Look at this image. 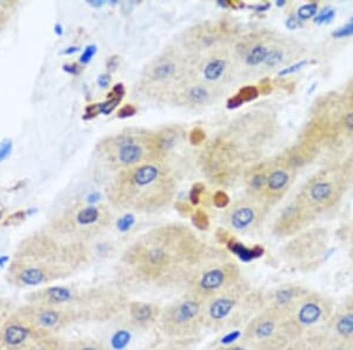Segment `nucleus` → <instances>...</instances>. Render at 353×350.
<instances>
[{"mask_svg":"<svg viewBox=\"0 0 353 350\" xmlns=\"http://www.w3.org/2000/svg\"><path fill=\"white\" fill-rule=\"evenodd\" d=\"M190 226L168 223L141 233L121 256L118 286L123 289L186 286L204 263L221 256Z\"/></svg>","mask_w":353,"mask_h":350,"instance_id":"1","label":"nucleus"},{"mask_svg":"<svg viewBox=\"0 0 353 350\" xmlns=\"http://www.w3.org/2000/svg\"><path fill=\"white\" fill-rule=\"evenodd\" d=\"M278 133V117L271 110L239 113L205 143L198 158L201 173L214 186H233L249 166L261 161Z\"/></svg>","mask_w":353,"mask_h":350,"instance_id":"2","label":"nucleus"},{"mask_svg":"<svg viewBox=\"0 0 353 350\" xmlns=\"http://www.w3.org/2000/svg\"><path fill=\"white\" fill-rule=\"evenodd\" d=\"M176 188L172 170L164 162H152L117 173L106 197L117 209L156 213L172 203Z\"/></svg>","mask_w":353,"mask_h":350,"instance_id":"3","label":"nucleus"},{"mask_svg":"<svg viewBox=\"0 0 353 350\" xmlns=\"http://www.w3.org/2000/svg\"><path fill=\"white\" fill-rule=\"evenodd\" d=\"M168 151L161 131L137 128L109 136L97 146L99 158L116 173L145 163L164 162Z\"/></svg>","mask_w":353,"mask_h":350,"instance_id":"4","label":"nucleus"},{"mask_svg":"<svg viewBox=\"0 0 353 350\" xmlns=\"http://www.w3.org/2000/svg\"><path fill=\"white\" fill-rule=\"evenodd\" d=\"M189 77L188 57L176 45H170L141 70L137 81V93L148 101L170 103Z\"/></svg>","mask_w":353,"mask_h":350,"instance_id":"5","label":"nucleus"},{"mask_svg":"<svg viewBox=\"0 0 353 350\" xmlns=\"http://www.w3.org/2000/svg\"><path fill=\"white\" fill-rule=\"evenodd\" d=\"M264 307V294L251 289L244 278L205 302V329L223 331L241 326L243 322H250Z\"/></svg>","mask_w":353,"mask_h":350,"instance_id":"6","label":"nucleus"},{"mask_svg":"<svg viewBox=\"0 0 353 350\" xmlns=\"http://www.w3.org/2000/svg\"><path fill=\"white\" fill-rule=\"evenodd\" d=\"M353 184V159L333 162L306 179L297 197L317 216L336 208Z\"/></svg>","mask_w":353,"mask_h":350,"instance_id":"7","label":"nucleus"},{"mask_svg":"<svg viewBox=\"0 0 353 350\" xmlns=\"http://www.w3.org/2000/svg\"><path fill=\"white\" fill-rule=\"evenodd\" d=\"M112 220V213L108 206L77 204L53 218L50 231L65 241L88 244V241L108 229Z\"/></svg>","mask_w":353,"mask_h":350,"instance_id":"8","label":"nucleus"},{"mask_svg":"<svg viewBox=\"0 0 353 350\" xmlns=\"http://www.w3.org/2000/svg\"><path fill=\"white\" fill-rule=\"evenodd\" d=\"M157 327L165 338L186 340L205 329V302L186 294L161 308Z\"/></svg>","mask_w":353,"mask_h":350,"instance_id":"9","label":"nucleus"},{"mask_svg":"<svg viewBox=\"0 0 353 350\" xmlns=\"http://www.w3.org/2000/svg\"><path fill=\"white\" fill-rule=\"evenodd\" d=\"M243 280L237 262L230 260L226 255H221L204 263L190 278L185 289L188 294L206 302Z\"/></svg>","mask_w":353,"mask_h":350,"instance_id":"10","label":"nucleus"},{"mask_svg":"<svg viewBox=\"0 0 353 350\" xmlns=\"http://www.w3.org/2000/svg\"><path fill=\"white\" fill-rule=\"evenodd\" d=\"M239 36L236 28L228 21H205L191 25L181 33L176 46L188 59L224 46H231Z\"/></svg>","mask_w":353,"mask_h":350,"instance_id":"11","label":"nucleus"},{"mask_svg":"<svg viewBox=\"0 0 353 350\" xmlns=\"http://www.w3.org/2000/svg\"><path fill=\"white\" fill-rule=\"evenodd\" d=\"M241 340L252 350H286L291 343L283 318L268 307L246 323Z\"/></svg>","mask_w":353,"mask_h":350,"instance_id":"12","label":"nucleus"},{"mask_svg":"<svg viewBox=\"0 0 353 350\" xmlns=\"http://www.w3.org/2000/svg\"><path fill=\"white\" fill-rule=\"evenodd\" d=\"M333 313L334 307L329 298L310 291L292 313L283 318V327L292 342L303 335L316 331L319 324H326Z\"/></svg>","mask_w":353,"mask_h":350,"instance_id":"13","label":"nucleus"},{"mask_svg":"<svg viewBox=\"0 0 353 350\" xmlns=\"http://www.w3.org/2000/svg\"><path fill=\"white\" fill-rule=\"evenodd\" d=\"M231 46L217 48L189 59L190 76L221 89L231 84L241 75Z\"/></svg>","mask_w":353,"mask_h":350,"instance_id":"14","label":"nucleus"},{"mask_svg":"<svg viewBox=\"0 0 353 350\" xmlns=\"http://www.w3.org/2000/svg\"><path fill=\"white\" fill-rule=\"evenodd\" d=\"M276 37L277 33L266 28L254 30L237 37L231 48L241 75L259 76L261 66L264 64Z\"/></svg>","mask_w":353,"mask_h":350,"instance_id":"15","label":"nucleus"},{"mask_svg":"<svg viewBox=\"0 0 353 350\" xmlns=\"http://www.w3.org/2000/svg\"><path fill=\"white\" fill-rule=\"evenodd\" d=\"M17 313L45 335H57L61 329L81 322L76 311L66 306L26 303Z\"/></svg>","mask_w":353,"mask_h":350,"instance_id":"16","label":"nucleus"},{"mask_svg":"<svg viewBox=\"0 0 353 350\" xmlns=\"http://www.w3.org/2000/svg\"><path fill=\"white\" fill-rule=\"evenodd\" d=\"M327 241L329 235L325 229L311 228L291 238L281 253L298 268L309 269L310 266L321 261L327 248Z\"/></svg>","mask_w":353,"mask_h":350,"instance_id":"17","label":"nucleus"},{"mask_svg":"<svg viewBox=\"0 0 353 350\" xmlns=\"http://www.w3.org/2000/svg\"><path fill=\"white\" fill-rule=\"evenodd\" d=\"M268 204L245 195L230 204L223 213V223L233 233H251L264 224L270 213Z\"/></svg>","mask_w":353,"mask_h":350,"instance_id":"18","label":"nucleus"},{"mask_svg":"<svg viewBox=\"0 0 353 350\" xmlns=\"http://www.w3.org/2000/svg\"><path fill=\"white\" fill-rule=\"evenodd\" d=\"M72 273L71 268L63 264L14 258L8 269V278L16 286H33L61 281Z\"/></svg>","mask_w":353,"mask_h":350,"instance_id":"19","label":"nucleus"},{"mask_svg":"<svg viewBox=\"0 0 353 350\" xmlns=\"http://www.w3.org/2000/svg\"><path fill=\"white\" fill-rule=\"evenodd\" d=\"M268 173L265 184L264 203L270 208L276 206L278 202L285 197L286 193L292 188L298 170L294 169L283 155H278L266 159Z\"/></svg>","mask_w":353,"mask_h":350,"instance_id":"20","label":"nucleus"},{"mask_svg":"<svg viewBox=\"0 0 353 350\" xmlns=\"http://www.w3.org/2000/svg\"><path fill=\"white\" fill-rule=\"evenodd\" d=\"M223 93L224 89L190 76L176 90L170 103L176 108L197 111L214 104Z\"/></svg>","mask_w":353,"mask_h":350,"instance_id":"21","label":"nucleus"},{"mask_svg":"<svg viewBox=\"0 0 353 350\" xmlns=\"http://www.w3.org/2000/svg\"><path fill=\"white\" fill-rule=\"evenodd\" d=\"M317 217V215L296 196L273 222L272 233L278 238L294 237L309 229Z\"/></svg>","mask_w":353,"mask_h":350,"instance_id":"22","label":"nucleus"},{"mask_svg":"<svg viewBox=\"0 0 353 350\" xmlns=\"http://www.w3.org/2000/svg\"><path fill=\"white\" fill-rule=\"evenodd\" d=\"M45 336L50 335L43 334L14 311L0 326V350L19 349L30 341Z\"/></svg>","mask_w":353,"mask_h":350,"instance_id":"23","label":"nucleus"},{"mask_svg":"<svg viewBox=\"0 0 353 350\" xmlns=\"http://www.w3.org/2000/svg\"><path fill=\"white\" fill-rule=\"evenodd\" d=\"M304 55V48L301 43L289 37L278 36L270 48L259 76H268L278 70L293 64Z\"/></svg>","mask_w":353,"mask_h":350,"instance_id":"24","label":"nucleus"},{"mask_svg":"<svg viewBox=\"0 0 353 350\" xmlns=\"http://www.w3.org/2000/svg\"><path fill=\"white\" fill-rule=\"evenodd\" d=\"M326 340L330 344L341 346L345 349H353V298H350L344 306L334 310L326 323Z\"/></svg>","mask_w":353,"mask_h":350,"instance_id":"25","label":"nucleus"},{"mask_svg":"<svg viewBox=\"0 0 353 350\" xmlns=\"http://www.w3.org/2000/svg\"><path fill=\"white\" fill-rule=\"evenodd\" d=\"M310 290L301 284L286 283L269 290L264 294L265 307H268L284 318L292 313Z\"/></svg>","mask_w":353,"mask_h":350,"instance_id":"26","label":"nucleus"},{"mask_svg":"<svg viewBox=\"0 0 353 350\" xmlns=\"http://www.w3.org/2000/svg\"><path fill=\"white\" fill-rule=\"evenodd\" d=\"M161 308L156 303L143 302V301H129L126 309L125 322L128 323L136 331H144L157 326L161 316Z\"/></svg>","mask_w":353,"mask_h":350,"instance_id":"27","label":"nucleus"},{"mask_svg":"<svg viewBox=\"0 0 353 350\" xmlns=\"http://www.w3.org/2000/svg\"><path fill=\"white\" fill-rule=\"evenodd\" d=\"M266 173H268V163L266 159L254 163L249 166L244 175L245 195L249 197L254 198L257 201L264 203L265 184H266Z\"/></svg>","mask_w":353,"mask_h":350,"instance_id":"28","label":"nucleus"},{"mask_svg":"<svg viewBox=\"0 0 353 350\" xmlns=\"http://www.w3.org/2000/svg\"><path fill=\"white\" fill-rule=\"evenodd\" d=\"M318 153H319V148H317L316 145L299 141L292 146L288 148L281 155L285 157L290 164L292 165L294 169L299 170L310 163H312L314 158L317 157Z\"/></svg>","mask_w":353,"mask_h":350,"instance_id":"29","label":"nucleus"},{"mask_svg":"<svg viewBox=\"0 0 353 350\" xmlns=\"http://www.w3.org/2000/svg\"><path fill=\"white\" fill-rule=\"evenodd\" d=\"M65 342L64 338L58 335H50L32 340L17 350H64Z\"/></svg>","mask_w":353,"mask_h":350,"instance_id":"30","label":"nucleus"},{"mask_svg":"<svg viewBox=\"0 0 353 350\" xmlns=\"http://www.w3.org/2000/svg\"><path fill=\"white\" fill-rule=\"evenodd\" d=\"M124 324V329H117L113 331V334L110 338V344L106 346L108 350H125L130 346L132 331L136 330L132 329L126 322Z\"/></svg>","mask_w":353,"mask_h":350,"instance_id":"31","label":"nucleus"},{"mask_svg":"<svg viewBox=\"0 0 353 350\" xmlns=\"http://www.w3.org/2000/svg\"><path fill=\"white\" fill-rule=\"evenodd\" d=\"M338 133L347 141L353 142V106H343L338 119Z\"/></svg>","mask_w":353,"mask_h":350,"instance_id":"32","label":"nucleus"},{"mask_svg":"<svg viewBox=\"0 0 353 350\" xmlns=\"http://www.w3.org/2000/svg\"><path fill=\"white\" fill-rule=\"evenodd\" d=\"M64 350H108L104 343L92 338L66 341Z\"/></svg>","mask_w":353,"mask_h":350,"instance_id":"33","label":"nucleus"},{"mask_svg":"<svg viewBox=\"0 0 353 350\" xmlns=\"http://www.w3.org/2000/svg\"><path fill=\"white\" fill-rule=\"evenodd\" d=\"M258 95H259V90L256 86L249 85V86H245L243 89L239 90V93L233 98H231L230 101H232V104L234 105H241V103H245V101H252Z\"/></svg>","mask_w":353,"mask_h":350,"instance_id":"34","label":"nucleus"},{"mask_svg":"<svg viewBox=\"0 0 353 350\" xmlns=\"http://www.w3.org/2000/svg\"><path fill=\"white\" fill-rule=\"evenodd\" d=\"M192 223L198 230H208L210 226L209 215L203 209L194 210L192 213Z\"/></svg>","mask_w":353,"mask_h":350,"instance_id":"35","label":"nucleus"},{"mask_svg":"<svg viewBox=\"0 0 353 350\" xmlns=\"http://www.w3.org/2000/svg\"><path fill=\"white\" fill-rule=\"evenodd\" d=\"M12 302L6 298H0V326L5 322V320L12 314Z\"/></svg>","mask_w":353,"mask_h":350,"instance_id":"36","label":"nucleus"},{"mask_svg":"<svg viewBox=\"0 0 353 350\" xmlns=\"http://www.w3.org/2000/svg\"><path fill=\"white\" fill-rule=\"evenodd\" d=\"M213 204L221 209H226L230 206V197L228 196V193L223 190H218L213 196Z\"/></svg>","mask_w":353,"mask_h":350,"instance_id":"37","label":"nucleus"},{"mask_svg":"<svg viewBox=\"0 0 353 350\" xmlns=\"http://www.w3.org/2000/svg\"><path fill=\"white\" fill-rule=\"evenodd\" d=\"M189 139L190 142H191V144H201V143H204L205 139H206V133H205L204 130L198 126V128H194V129L190 133Z\"/></svg>","mask_w":353,"mask_h":350,"instance_id":"38","label":"nucleus"},{"mask_svg":"<svg viewBox=\"0 0 353 350\" xmlns=\"http://www.w3.org/2000/svg\"><path fill=\"white\" fill-rule=\"evenodd\" d=\"M341 97L343 104L346 106H353V78L347 83L345 90Z\"/></svg>","mask_w":353,"mask_h":350,"instance_id":"39","label":"nucleus"},{"mask_svg":"<svg viewBox=\"0 0 353 350\" xmlns=\"http://www.w3.org/2000/svg\"><path fill=\"white\" fill-rule=\"evenodd\" d=\"M213 350H252L250 348L246 343L243 341L234 343H228V344H223V346L218 347L216 349Z\"/></svg>","mask_w":353,"mask_h":350,"instance_id":"40","label":"nucleus"},{"mask_svg":"<svg viewBox=\"0 0 353 350\" xmlns=\"http://www.w3.org/2000/svg\"><path fill=\"white\" fill-rule=\"evenodd\" d=\"M203 191H204V186L201 184V183H198V184L193 186L192 190H191V193H190V200H191L193 204H197L198 202H199Z\"/></svg>","mask_w":353,"mask_h":350,"instance_id":"41","label":"nucleus"},{"mask_svg":"<svg viewBox=\"0 0 353 350\" xmlns=\"http://www.w3.org/2000/svg\"><path fill=\"white\" fill-rule=\"evenodd\" d=\"M316 10H317V5H306V6L299 10V16H301L303 19H307L309 17L312 16L313 13L316 12Z\"/></svg>","mask_w":353,"mask_h":350,"instance_id":"42","label":"nucleus"},{"mask_svg":"<svg viewBox=\"0 0 353 350\" xmlns=\"http://www.w3.org/2000/svg\"><path fill=\"white\" fill-rule=\"evenodd\" d=\"M11 149H12V144L10 141L4 142V143L0 144V162L6 158Z\"/></svg>","mask_w":353,"mask_h":350,"instance_id":"43","label":"nucleus"},{"mask_svg":"<svg viewBox=\"0 0 353 350\" xmlns=\"http://www.w3.org/2000/svg\"><path fill=\"white\" fill-rule=\"evenodd\" d=\"M94 52H96L94 46H88V48L85 50V52L83 53L81 61H83V63H88V61L92 58Z\"/></svg>","mask_w":353,"mask_h":350,"instance_id":"44","label":"nucleus"},{"mask_svg":"<svg viewBox=\"0 0 353 350\" xmlns=\"http://www.w3.org/2000/svg\"><path fill=\"white\" fill-rule=\"evenodd\" d=\"M136 111V108H133L132 105H125L124 108L119 111V117L133 116Z\"/></svg>","mask_w":353,"mask_h":350,"instance_id":"45","label":"nucleus"},{"mask_svg":"<svg viewBox=\"0 0 353 350\" xmlns=\"http://www.w3.org/2000/svg\"><path fill=\"white\" fill-rule=\"evenodd\" d=\"M350 260H351V263H352L353 266V224L351 226V229H350V253H349Z\"/></svg>","mask_w":353,"mask_h":350,"instance_id":"46","label":"nucleus"},{"mask_svg":"<svg viewBox=\"0 0 353 350\" xmlns=\"http://www.w3.org/2000/svg\"><path fill=\"white\" fill-rule=\"evenodd\" d=\"M321 350H347L345 348H343L341 346H336V344H330V343H326L325 347L323 348Z\"/></svg>","mask_w":353,"mask_h":350,"instance_id":"47","label":"nucleus"},{"mask_svg":"<svg viewBox=\"0 0 353 350\" xmlns=\"http://www.w3.org/2000/svg\"><path fill=\"white\" fill-rule=\"evenodd\" d=\"M110 78L108 76H101V78H99V84L101 85V86H104V88H106L108 86V84H109Z\"/></svg>","mask_w":353,"mask_h":350,"instance_id":"48","label":"nucleus"},{"mask_svg":"<svg viewBox=\"0 0 353 350\" xmlns=\"http://www.w3.org/2000/svg\"><path fill=\"white\" fill-rule=\"evenodd\" d=\"M5 21H6L5 19V13L0 11V28L4 25Z\"/></svg>","mask_w":353,"mask_h":350,"instance_id":"49","label":"nucleus"},{"mask_svg":"<svg viewBox=\"0 0 353 350\" xmlns=\"http://www.w3.org/2000/svg\"><path fill=\"white\" fill-rule=\"evenodd\" d=\"M8 257H1L0 258V266H4L5 262H8Z\"/></svg>","mask_w":353,"mask_h":350,"instance_id":"50","label":"nucleus"},{"mask_svg":"<svg viewBox=\"0 0 353 350\" xmlns=\"http://www.w3.org/2000/svg\"><path fill=\"white\" fill-rule=\"evenodd\" d=\"M0 218H1V213H0Z\"/></svg>","mask_w":353,"mask_h":350,"instance_id":"51","label":"nucleus"},{"mask_svg":"<svg viewBox=\"0 0 353 350\" xmlns=\"http://www.w3.org/2000/svg\"><path fill=\"white\" fill-rule=\"evenodd\" d=\"M352 298H353V290H352Z\"/></svg>","mask_w":353,"mask_h":350,"instance_id":"52","label":"nucleus"}]
</instances>
